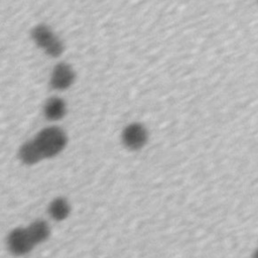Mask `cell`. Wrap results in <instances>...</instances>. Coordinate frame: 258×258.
<instances>
[{
  "label": "cell",
  "instance_id": "9",
  "mask_svg": "<svg viewBox=\"0 0 258 258\" xmlns=\"http://www.w3.org/2000/svg\"><path fill=\"white\" fill-rule=\"evenodd\" d=\"M26 229L35 246L45 242L50 236V227L48 223L41 219L34 220L28 227H26Z\"/></svg>",
  "mask_w": 258,
  "mask_h": 258
},
{
  "label": "cell",
  "instance_id": "11",
  "mask_svg": "<svg viewBox=\"0 0 258 258\" xmlns=\"http://www.w3.org/2000/svg\"><path fill=\"white\" fill-rule=\"evenodd\" d=\"M257 1H258V0H257Z\"/></svg>",
  "mask_w": 258,
  "mask_h": 258
},
{
  "label": "cell",
  "instance_id": "1",
  "mask_svg": "<svg viewBox=\"0 0 258 258\" xmlns=\"http://www.w3.org/2000/svg\"><path fill=\"white\" fill-rule=\"evenodd\" d=\"M43 159L52 158L63 151L68 144L64 130L57 126H49L40 130L33 138Z\"/></svg>",
  "mask_w": 258,
  "mask_h": 258
},
{
  "label": "cell",
  "instance_id": "5",
  "mask_svg": "<svg viewBox=\"0 0 258 258\" xmlns=\"http://www.w3.org/2000/svg\"><path fill=\"white\" fill-rule=\"evenodd\" d=\"M76 74L73 68L67 62H58L52 69L49 85L55 91H64L74 84Z\"/></svg>",
  "mask_w": 258,
  "mask_h": 258
},
{
  "label": "cell",
  "instance_id": "3",
  "mask_svg": "<svg viewBox=\"0 0 258 258\" xmlns=\"http://www.w3.org/2000/svg\"><path fill=\"white\" fill-rule=\"evenodd\" d=\"M35 244L29 236V233L26 228L17 227L11 230L7 236V248L8 251L16 256L21 257L29 254Z\"/></svg>",
  "mask_w": 258,
  "mask_h": 258
},
{
  "label": "cell",
  "instance_id": "7",
  "mask_svg": "<svg viewBox=\"0 0 258 258\" xmlns=\"http://www.w3.org/2000/svg\"><path fill=\"white\" fill-rule=\"evenodd\" d=\"M18 158L25 165H34L43 159L33 139L24 142L19 147Z\"/></svg>",
  "mask_w": 258,
  "mask_h": 258
},
{
  "label": "cell",
  "instance_id": "6",
  "mask_svg": "<svg viewBox=\"0 0 258 258\" xmlns=\"http://www.w3.org/2000/svg\"><path fill=\"white\" fill-rule=\"evenodd\" d=\"M67 113L66 102L56 96L47 99L43 105V115L49 121H58Z\"/></svg>",
  "mask_w": 258,
  "mask_h": 258
},
{
  "label": "cell",
  "instance_id": "8",
  "mask_svg": "<svg viewBox=\"0 0 258 258\" xmlns=\"http://www.w3.org/2000/svg\"><path fill=\"white\" fill-rule=\"evenodd\" d=\"M71 212H72L71 205L69 201L63 197L54 198L49 203L47 208V213L49 217L56 222H61L68 219L69 216L71 215Z\"/></svg>",
  "mask_w": 258,
  "mask_h": 258
},
{
  "label": "cell",
  "instance_id": "4",
  "mask_svg": "<svg viewBox=\"0 0 258 258\" xmlns=\"http://www.w3.org/2000/svg\"><path fill=\"white\" fill-rule=\"evenodd\" d=\"M121 139L123 145L132 151L140 150L148 140V132L145 126L138 122L128 124L122 131Z\"/></svg>",
  "mask_w": 258,
  "mask_h": 258
},
{
  "label": "cell",
  "instance_id": "10",
  "mask_svg": "<svg viewBox=\"0 0 258 258\" xmlns=\"http://www.w3.org/2000/svg\"><path fill=\"white\" fill-rule=\"evenodd\" d=\"M250 258H258V247H256V248L253 250V252H252Z\"/></svg>",
  "mask_w": 258,
  "mask_h": 258
},
{
  "label": "cell",
  "instance_id": "2",
  "mask_svg": "<svg viewBox=\"0 0 258 258\" xmlns=\"http://www.w3.org/2000/svg\"><path fill=\"white\" fill-rule=\"evenodd\" d=\"M30 36L33 42L51 57H58L64 50L63 42L46 24H37L31 28Z\"/></svg>",
  "mask_w": 258,
  "mask_h": 258
}]
</instances>
